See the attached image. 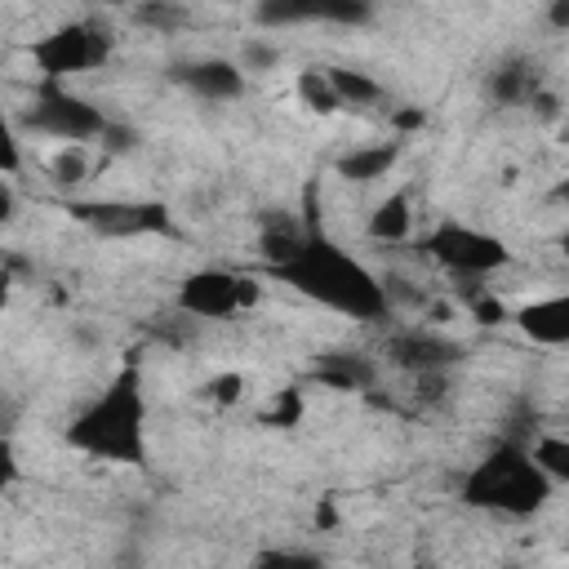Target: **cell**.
I'll list each match as a JSON object with an SVG mask.
<instances>
[{
	"instance_id": "1",
	"label": "cell",
	"mask_w": 569,
	"mask_h": 569,
	"mask_svg": "<svg viewBox=\"0 0 569 569\" xmlns=\"http://www.w3.org/2000/svg\"><path fill=\"white\" fill-rule=\"evenodd\" d=\"M271 276L284 280L289 289H298L302 298H311L338 316H351V320H382L391 311L382 280L365 262H356L347 249L325 240L320 231H307L298 253L284 258L280 267H271Z\"/></svg>"
},
{
	"instance_id": "2",
	"label": "cell",
	"mask_w": 569,
	"mask_h": 569,
	"mask_svg": "<svg viewBox=\"0 0 569 569\" xmlns=\"http://www.w3.org/2000/svg\"><path fill=\"white\" fill-rule=\"evenodd\" d=\"M67 445L120 467L147 462V396H142V369L133 360H124L120 373L71 418Z\"/></svg>"
},
{
	"instance_id": "3",
	"label": "cell",
	"mask_w": 569,
	"mask_h": 569,
	"mask_svg": "<svg viewBox=\"0 0 569 569\" xmlns=\"http://www.w3.org/2000/svg\"><path fill=\"white\" fill-rule=\"evenodd\" d=\"M556 480L538 471V462L529 458V449L502 440L498 449H489L462 480V502L480 507V511H502V516H533L547 507Z\"/></svg>"
},
{
	"instance_id": "4",
	"label": "cell",
	"mask_w": 569,
	"mask_h": 569,
	"mask_svg": "<svg viewBox=\"0 0 569 569\" xmlns=\"http://www.w3.org/2000/svg\"><path fill=\"white\" fill-rule=\"evenodd\" d=\"M422 253L431 262H440L445 271L462 276V280H480V276H493L498 267L511 262V249L502 244V236L493 231H480V227H467V222H436L427 236H422Z\"/></svg>"
},
{
	"instance_id": "5",
	"label": "cell",
	"mask_w": 569,
	"mask_h": 569,
	"mask_svg": "<svg viewBox=\"0 0 569 569\" xmlns=\"http://www.w3.org/2000/svg\"><path fill=\"white\" fill-rule=\"evenodd\" d=\"M107 53H111V36L98 22H62L31 44V62L40 80H67L76 71H93L107 62Z\"/></svg>"
},
{
	"instance_id": "6",
	"label": "cell",
	"mask_w": 569,
	"mask_h": 569,
	"mask_svg": "<svg viewBox=\"0 0 569 569\" xmlns=\"http://www.w3.org/2000/svg\"><path fill=\"white\" fill-rule=\"evenodd\" d=\"M27 120H31L36 133H49V138H62V142H89L107 124V116L89 98L62 89V80H40L36 84V98H31V116Z\"/></svg>"
},
{
	"instance_id": "7",
	"label": "cell",
	"mask_w": 569,
	"mask_h": 569,
	"mask_svg": "<svg viewBox=\"0 0 569 569\" xmlns=\"http://www.w3.org/2000/svg\"><path fill=\"white\" fill-rule=\"evenodd\" d=\"M67 213L76 222H84L98 236H169L173 231V213L164 200H71Z\"/></svg>"
},
{
	"instance_id": "8",
	"label": "cell",
	"mask_w": 569,
	"mask_h": 569,
	"mask_svg": "<svg viewBox=\"0 0 569 569\" xmlns=\"http://www.w3.org/2000/svg\"><path fill=\"white\" fill-rule=\"evenodd\" d=\"M236 284H240V271H227V267L187 271L178 284V311H187L196 320H227L240 311Z\"/></svg>"
},
{
	"instance_id": "9",
	"label": "cell",
	"mask_w": 569,
	"mask_h": 569,
	"mask_svg": "<svg viewBox=\"0 0 569 569\" xmlns=\"http://www.w3.org/2000/svg\"><path fill=\"white\" fill-rule=\"evenodd\" d=\"M387 356L396 369L405 373H427V369H449L458 365V342L440 338V333H427V329H405V333H391L387 342Z\"/></svg>"
},
{
	"instance_id": "10",
	"label": "cell",
	"mask_w": 569,
	"mask_h": 569,
	"mask_svg": "<svg viewBox=\"0 0 569 569\" xmlns=\"http://www.w3.org/2000/svg\"><path fill=\"white\" fill-rule=\"evenodd\" d=\"M173 80L187 84L200 98H213V102H227V98H240L244 93V71L236 62H227V58L182 62V67H173Z\"/></svg>"
},
{
	"instance_id": "11",
	"label": "cell",
	"mask_w": 569,
	"mask_h": 569,
	"mask_svg": "<svg viewBox=\"0 0 569 569\" xmlns=\"http://www.w3.org/2000/svg\"><path fill=\"white\" fill-rule=\"evenodd\" d=\"M511 320H516L520 333H525L529 342H538V347H565V342H569V298H565V293L533 298V302H525Z\"/></svg>"
},
{
	"instance_id": "12",
	"label": "cell",
	"mask_w": 569,
	"mask_h": 569,
	"mask_svg": "<svg viewBox=\"0 0 569 569\" xmlns=\"http://www.w3.org/2000/svg\"><path fill=\"white\" fill-rule=\"evenodd\" d=\"M311 378L329 391H369L378 378V365L360 351H320L311 365Z\"/></svg>"
},
{
	"instance_id": "13",
	"label": "cell",
	"mask_w": 569,
	"mask_h": 569,
	"mask_svg": "<svg viewBox=\"0 0 569 569\" xmlns=\"http://www.w3.org/2000/svg\"><path fill=\"white\" fill-rule=\"evenodd\" d=\"M302 240H307V227L298 218H289L280 209H267L258 218V253H262L267 267H280L284 258H293Z\"/></svg>"
},
{
	"instance_id": "14",
	"label": "cell",
	"mask_w": 569,
	"mask_h": 569,
	"mask_svg": "<svg viewBox=\"0 0 569 569\" xmlns=\"http://www.w3.org/2000/svg\"><path fill=\"white\" fill-rule=\"evenodd\" d=\"M400 160V142H373V147H351L333 160L338 178L347 182H378L391 173V164Z\"/></svg>"
},
{
	"instance_id": "15",
	"label": "cell",
	"mask_w": 569,
	"mask_h": 569,
	"mask_svg": "<svg viewBox=\"0 0 569 569\" xmlns=\"http://www.w3.org/2000/svg\"><path fill=\"white\" fill-rule=\"evenodd\" d=\"M409 231H413V200L405 191L382 196L369 213V236L382 244H400V240H409Z\"/></svg>"
},
{
	"instance_id": "16",
	"label": "cell",
	"mask_w": 569,
	"mask_h": 569,
	"mask_svg": "<svg viewBox=\"0 0 569 569\" xmlns=\"http://www.w3.org/2000/svg\"><path fill=\"white\" fill-rule=\"evenodd\" d=\"M538 89H542L538 67H533V62H525V58H511V62H502V67L489 76V93H493V102H502V107L529 102Z\"/></svg>"
},
{
	"instance_id": "17",
	"label": "cell",
	"mask_w": 569,
	"mask_h": 569,
	"mask_svg": "<svg viewBox=\"0 0 569 569\" xmlns=\"http://www.w3.org/2000/svg\"><path fill=\"white\" fill-rule=\"evenodd\" d=\"M325 76H329V84H333L342 107H373L382 98V84L373 76L356 71V67H325Z\"/></svg>"
},
{
	"instance_id": "18",
	"label": "cell",
	"mask_w": 569,
	"mask_h": 569,
	"mask_svg": "<svg viewBox=\"0 0 569 569\" xmlns=\"http://www.w3.org/2000/svg\"><path fill=\"white\" fill-rule=\"evenodd\" d=\"M298 98H302V107L316 111V116H333V111H342V102H338V93H333V84H329V76H325L320 67L298 71Z\"/></svg>"
},
{
	"instance_id": "19",
	"label": "cell",
	"mask_w": 569,
	"mask_h": 569,
	"mask_svg": "<svg viewBox=\"0 0 569 569\" xmlns=\"http://www.w3.org/2000/svg\"><path fill=\"white\" fill-rule=\"evenodd\" d=\"M253 18L262 27H298V22H316V0H258Z\"/></svg>"
},
{
	"instance_id": "20",
	"label": "cell",
	"mask_w": 569,
	"mask_h": 569,
	"mask_svg": "<svg viewBox=\"0 0 569 569\" xmlns=\"http://www.w3.org/2000/svg\"><path fill=\"white\" fill-rule=\"evenodd\" d=\"M529 458H533L538 471L551 476L556 485L569 480V440H565V436H538L533 449H529Z\"/></svg>"
},
{
	"instance_id": "21",
	"label": "cell",
	"mask_w": 569,
	"mask_h": 569,
	"mask_svg": "<svg viewBox=\"0 0 569 569\" xmlns=\"http://www.w3.org/2000/svg\"><path fill=\"white\" fill-rule=\"evenodd\" d=\"M302 418H307V400H302V387H284V391H276L271 409L262 413V427H280V431H293V427H302Z\"/></svg>"
},
{
	"instance_id": "22",
	"label": "cell",
	"mask_w": 569,
	"mask_h": 569,
	"mask_svg": "<svg viewBox=\"0 0 569 569\" xmlns=\"http://www.w3.org/2000/svg\"><path fill=\"white\" fill-rule=\"evenodd\" d=\"M369 18H373V0H316V22L360 27Z\"/></svg>"
},
{
	"instance_id": "23",
	"label": "cell",
	"mask_w": 569,
	"mask_h": 569,
	"mask_svg": "<svg viewBox=\"0 0 569 569\" xmlns=\"http://www.w3.org/2000/svg\"><path fill=\"white\" fill-rule=\"evenodd\" d=\"M49 173H53V182H62V187L84 182V178H89L84 142H62V151H58V156H53V164H49Z\"/></svg>"
},
{
	"instance_id": "24",
	"label": "cell",
	"mask_w": 569,
	"mask_h": 569,
	"mask_svg": "<svg viewBox=\"0 0 569 569\" xmlns=\"http://www.w3.org/2000/svg\"><path fill=\"white\" fill-rule=\"evenodd\" d=\"M467 311H471V320H476V325H507V320H511L507 302H502L498 293H489V289H471Z\"/></svg>"
},
{
	"instance_id": "25",
	"label": "cell",
	"mask_w": 569,
	"mask_h": 569,
	"mask_svg": "<svg viewBox=\"0 0 569 569\" xmlns=\"http://www.w3.org/2000/svg\"><path fill=\"white\" fill-rule=\"evenodd\" d=\"M0 173H4V178L22 173V142H18V133H13V120H9V111H4V102H0Z\"/></svg>"
},
{
	"instance_id": "26",
	"label": "cell",
	"mask_w": 569,
	"mask_h": 569,
	"mask_svg": "<svg viewBox=\"0 0 569 569\" xmlns=\"http://www.w3.org/2000/svg\"><path fill=\"white\" fill-rule=\"evenodd\" d=\"M204 396L227 409V405H236V400L244 396V378H240L236 369H222V373H213V378L204 382Z\"/></svg>"
},
{
	"instance_id": "27",
	"label": "cell",
	"mask_w": 569,
	"mask_h": 569,
	"mask_svg": "<svg viewBox=\"0 0 569 569\" xmlns=\"http://www.w3.org/2000/svg\"><path fill=\"white\" fill-rule=\"evenodd\" d=\"M138 22L142 27H156V31H169V27L182 22V9L173 0H142L138 4Z\"/></svg>"
},
{
	"instance_id": "28",
	"label": "cell",
	"mask_w": 569,
	"mask_h": 569,
	"mask_svg": "<svg viewBox=\"0 0 569 569\" xmlns=\"http://www.w3.org/2000/svg\"><path fill=\"white\" fill-rule=\"evenodd\" d=\"M98 138H102V147H107L111 156H124V151H133V142H138V133H133V129L111 124V120L102 124V133H98Z\"/></svg>"
},
{
	"instance_id": "29",
	"label": "cell",
	"mask_w": 569,
	"mask_h": 569,
	"mask_svg": "<svg viewBox=\"0 0 569 569\" xmlns=\"http://www.w3.org/2000/svg\"><path fill=\"white\" fill-rule=\"evenodd\" d=\"M258 565H307V569H316L320 556L316 551H258Z\"/></svg>"
},
{
	"instance_id": "30",
	"label": "cell",
	"mask_w": 569,
	"mask_h": 569,
	"mask_svg": "<svg viewBox=\"0 0 569 569\" xmlns=\"http://www.w3.org/2000/svg\"><path fill=\"white\" fill-rule=\"evenodd\" d=\"M13 480H18V453H13V440L0 436V493L13 489Z\"/></svg>"
},
{
	"instance_id": "31",
	"label": "cell",
	"mask_w": 569,
	"mask_h": 569,
	"mask_svg": "<svg viewBox=\"0 0 569 569\" xmlns=\"http://www.w3.org/2000/svg\"><path fill=\"white\" fill-rule=\"evenodd\" d=\"M427 124V111L422 107H400V111H391V129L396 133H413V129H422Z\"/></svg>"
},
{
	"instance_id": "32",
	"label": "cell",
	"mask_w": 569,
	"mask_h": 569,
	"mask_svg": "<svg viewBox=\"0 0 569 569\" xmlns=\"http://www.w3.org/2000/svg\"><path fill=\"white\" fill-rule=\"evenodd\" d=\"M271 62H276V49H267V44H258V40L244 44V67H249V71H262V67H271Z\"/></svg>"
},
{
	"instance_id": "33",
	"label": "cell",
	"mask_w": 569,
	"mask_h": 569,
	"mask_svg": "<svg viewBox=\"0 0 569 569\" xmlns=\"http://www.w3.org/2000/svg\"><path fill=\"white\" fill-rule=\"evenodd\" d=\"M236 302H240V311L258 307V302H262V284H258L253 276H240V284H236Z\"/></svg>"
},
{
	"instance_id": "34",
	"label": "cell",
	"mask_w": 569,
	"mask_h": 569,
	"mask_svg": "<svg viewBox=\"0 0 569 569\" xmlns=\"http://www.w3.org/2000/svg\"><path fill=\"white\" fill-rule=\"evenodd\" d=\"M13 209H18V200H13V187H9V178L0 173V227H4V222H13Z\"/></svg>"
},
{
	"instance_id": "35",
	"label": "cell",
	"mask_w": 569,
	"mask_h": 569,
	"mask_svg": "<svg viewBox=\"0 0 569 569\" xmlns=\"http://www.w3.org/2000/svg\"><path fill=\"white\" fill-rule=\"evenodd\" d=\"M333 525H338V511H333V502H329V498H325V502H320V507H316V529H320V533H329V529H333Z\"/></svg>"
},
{
	"instance_id": "36",
	"label": "cell",
	"mask_w": 569,
	"mask_h": 569,
	"mask_svg": "<svg viewBox=\"0 0 569 569\" xmlns=\"http://www.w3.org/2000/svg\"><path fill=\"white\" fill-rule=\"evenodd\" d=\"M551 27L569 31V0H551Z\"/></svg>"
},
{
	"instance_id": "37",
	"label": "cell",
	"mask_w": 569,
	"mask_h": 569,
	"mask_svg": "<svg viewBox=\"0 0 569 569\" xmlns=\"http://www.w3.org/2000/svg\"><path fill=\"white\" fill-rule=\"evenodd\" d=\"M9 289H13V267H9V262H0V311L9 307Z\"/></svg>"
},
{
	"instance_id": "38",
	"label": "cell",
	"mask_w": 569,
	"mask_h": 569,
	"mask_svg": "<svg viewBox=\"0 0 569 569\" xmlns=\"http://www.w3.org/2000/svg\"><path fill=\"white\" fill-rule=\"evenodd\" d=\"M0 262H4V258H0Z\"/></svg>"
}]
</instances>
